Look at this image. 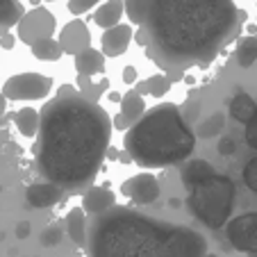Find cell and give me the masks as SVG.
Returning a JSON list of instances; mask_svg holds the SVG:
<instances>
[{"label":"cell","instance_id":"f546056e","mask_svg":"<svg viewBox=\"0 0 257 257\" xmlns=\"http://www.w3.org/2000/svg\"><path fill=\"white\" fill-rule=\"evenodd\" d=\"M246 144L257 151V109H255L250 121L246 123Z\"/></svg>","mask_w":257,"mask_h":257},{"label":"cell","instance_id":"d6a6232c","mask_svg":"<svg viewBox=\"0 0 257 257\" xmlns=\"http://www.w3.org/2000/svg\"><path fill=\"white\" fill-rule=\"evenodd\" d=\"M123 82H125V84H135L137 82V68L135 66H125V68H123Z\"/></svg>","mask_w":257,"mask_h":257},{"label":"cell","instance_id":"60d3db41","mask_svg":"<svg viewBox=\"0 0 257 257\" xmlns=\"http://www.w3.org/2000/svg\"><path fill=\"white\" fill-rule=\"evenodd\" d=\"M205 257H218V255H214V252H207V255H205Z\"/></svg>","mask_w":257,"mask_h":257},{"label":"cell","instance_id":"ba28073f","mask_svg":"<svg viewBox=\"0 0 257 257\" xmlns=\"http://www.w3.org/2000/svg\"><path fill=\"white\" fill-rule=\"evenodd\" d=\"M228 241L239 252H246L248 257H257V212H248L241 216H234L228 221Z\"/></svg>","mask_w":257,"mask_h":257},{"label":"cell","instance_id":"836d02e7","mask_svg":"<svg viewBox=\"0 0 257 257\" xmlns=\"http://www.w3.org/2000/svg\"><path fill=\"white\" fill-rule=\"evenodd\" d=\"M30 230H32V225H30L28 221H21V223L16 225V234H19V239H28Z\"/></svg>","mask_w":257,"mask_h":257},{"label":"cell","instance_id":"2e32d148","mask_svg":"<svg viewBox=\"0 0 257 257\" xmlns=\"http://www.w3.org/2000/svg\"><path fill=\"white\" fill-rule=\"evenodd\" d=\"M123 12H125L123 0H107L105 5H100L96 12H93V23L102 30H109V28L121 23Z\"/></svg>","mask_w":257,"mask_h":257},{"label":"cell","instance_id":"f35d334b","mask_svg":"<svg viewBox=\"0 0 257 257\" xmlns=\"http://www.w3.org/2000/svg\"><path fill=\"white\" fill-rule=\"evenodd\" d=\"M5 107H7V100L3 98V93H0V116H3V112H5Z\"/></svg>","mask_w":257,"mask_h":257},{"label":"cell","instance_id":"ab89813d","mask_svg":"<svg viewBox=\"0 0 257 257\" xmlns=\"http://www.w3.org/2000/svg\"><path fill=\"white\" fill-rule=\"evenodd\" d=\"M109 100H114V102H121V96H118V93H109Z\"/></svg>","mask_w":257,"mask_h":257},{"label":"cell","instance_id":"74e56055","mask_svg":"<svg viewBox=\"0 0 257 257\" xmlns=\"http://www.w3.org/2000/svg\"><path fill=\"white\" fill-rule=\"evenodd\" d=\"M105 157H109V160H118V151H116V148H107Z\"/></svg>","mask_w":257,"mask_h":257},{"label":"cell","instance_id":"7c38bea8","mask_svg":"<svg viewBox=\"0 0 257 257\" xmlns=\"http://www.w3.org/2000/svg\"><path fill=\"white\" fill-rule=\"evenodd\" d=\"M64 198V191L59 187L50 185V182H37V185H30L25 191V200H28L30 207L34 209H48L53 205H57Z\"/></svg>","mask_w":257,"mask_h":257},{"label":"cell","instance_id":"9c48e42d","mask_svg":"<svg viewBox=\"0 0 257 257\" xmlns=\"http://www.w3.org/2000/svg\"><path fill=\"white\" fill-rule=\"evenodd\" d=\"M121 191L135 205H153L160 198V182L151 173H137L123 182Z\"/></svg>","mask_w":257,"mask_h":257},{"label":"cell","instance_id":"b9f144b4","mask_svg":"<svg viewBox=\"0 0 257 257\" xmlns=\"http://www.w3.org/2000/svg\"><path fill=\"white\" fill-rule=\"evenodd\" d=\"M32 3H34V5H39V0H32Z\"/></svg>","mask_w":257,"mask_h":257},{"label":"cell","instance_id":"8992f818","mask_svg":"<svg viewBox=\"0 0 257 257\" xmlns=\"http://www.w3.org/2000/svg\"><path fill=\"white\" fill-rule=\"evenodd\" d=\"M50 91H53V78L34 71H25L19 75H12L3 84L0 93L5 100H41Z\"/></svg>","mask_w":257,"mask_h":257},{"label":"cell","instance_id":"30bf717a","mask_svg":"<svg viewBox=\"0 0 257 257\" xmlns=\"http://www.w3.org/2000/svg\"><path fill=\"white\" fill-rule=\"evenodd\" d=\"M57 44L64 55H73V57L78 53H82V50L91 48V34H89V28L84 25V21L75 19L64 25L62 32H59Z\"/></svg>","mask_w":257,"mask_h":257},{"label":"cell","instance_id":"1f68e13d","mask_svg":"<svg viewBox=\"0 0 257 257\" xmlns=\"http://www.w3.org/2000/svg\"><path fill=\"white\" fill-rule=\"evenodd\" d=\"M14 44H16V37H14V34H10L7 30H5V32H0V46H3V48L12 50V48H14Z\"/></svg>","mask_w":257,"mask_h":257},{"label":"cell","instance_id":"6da1fadb","mask_svg":"<svg viewBox=\"0 0 257 257\" xmlns=\"http://www.w3.org/2000/svg\"><path fill=\"white\" fill-rule=\"evenodd\" d=\"M123 7L139 28L132 39L173 75L214 62L246 19L234 0H123Z\"/></svg>","mask_w":257,"mask_h":257},{"label":"cell","instance_id":"d590c367","mask_svg":"<svg viewBox=\"0 0 257 257\" xmlns=\"http://www.w3.org/2000/svg\"><path fill=\"white\" fill-rule=\"evenodd\" d=\"M112 125L116 127V130H127V123L121 118V114H116V116L112 118Z\"/></svg>","mask_w":257,"mask_h":257},{"label":"cell","instance_id":"44dd1931","mask_svg":"<svg viewBox=\"0 0 257 257\" xmlns=\"http://www.w3.org/2000/svg\"><path fill=\"white\" fill-rule=\"evenodd\" d=\"M14 125L16 130L23 137H37V130H39V112L34 107H23L14 114Z\"/></svg>","mask_w":257,"mask_h":257},{"label":"cell","instance_id":"52a82bcc","mask_svg":"<svg viewBox=\"0 0 257 257\" xmlns=\"http://www.w3.org/2000/svg\"><path fill=\"white\" fill-rule=\"evenodd\" d=\"M55 32V16L46 7H34L32 12H25L23 19L16 25V39L21 44L32 46L41 39H48Z\"/></svg>","mask_w":257,"mask_h":257},{"label":"cell","instance_id":"9a60e30c","mask_svg":"<svg viewBox=\"0 0 257 257\" xmlns=\"http://www.w3.org/2000/svg\"><path fill=\"white\" fill-rule=\"evenodd\" d=\"M118 105H121V112L118 114H121V118L127 123V127H132L146 114L144 96H139L135 89H130L125 96H121V102H118Z\"/></svg>","mask_w":257,"mask_h":257},{"label":"cell","instance_id":"e0dca14e","mask_svg":"<svg viewBox=\"0 0 257 257\" xmlns=\"http://www.w3.org/2000/svg\"><path fill=\"white\" fill-rule=\"evenodd\" d=\"M214 173H216V171H214V166L209 164L207 160H194L182 169V185H185L187 189H194L196 185L205 182V180L212 178Z\"/></svg>","mask_w":257,"mask_h":257},{"label":"cell","instance_id":"277c9868","mask_svg":"<svg viewBox=\"0 0 257 257\" xmlns=\"http://www.w3.org/2000/svg\"><path fill=\"white\" fill-rule=\"evenodd\" d=\"M194 148V132L173 102L151 107L123 137V151L130 153L132 162L144 169L175 166L189 160Z\"/></svg>","mask_w":257,"mask_h":257},{"label":"cell","instance_id":"5bb4252c","mask_svg":"<svg viewBox=\"0 0 257 257\" xmlns=\"http://www.w3.org/2000/svg\"><path fill=\"white\" fill-rule=\"evenodd\" d=\"M73 62H75V71L80 75H87V78H93L96 73L105 71V55L100 50H96L93 46L82 50V53H78L73 57Z\"/></svg>","mask_w":257,"mask_h":257},{"label":"cell","instance_id":"cb8c5ba5","mask_svg":"<svg viewBox=\"0 0 257 257\" xmlns=\"http://www.w3.org/2000/svg\"><path fill=\"white\" fill-rule=\"evenodd\" d=\"M109 89V82L107 80H100V82H93L87 75H78V91L82 98H87L89 102H98L100 96Z\"/></svg>","mask_w":257,"mask_h":257},{"label":"cell","instance_id":"7a4b0ae2","mask_svg":"<svg viewBox=\"0 0 257 257\" xmlns=\"http://www.w3.org/2000/svg\"><path fill=\"white\" fill-rule=\"evenodd\" d=\"M112 139V118L87 98L55 96L39 114L34 166L64 194L91 187Z\"/></svg>","mask_w":257,"mask_h":257},{"label":"cell","instance_id":"d6986e66","mask_svg":"<svg viewBox=\"0 0 257 257\" xmlns=\"http://www.w3.org/2000/svg\"><path fill=\"white\" fill-rule=\"evenodd\" d=\"M173 82L169 80V75H151V78L141 80L135 84V91L139 96H153V98H162L171 91Z\"/></svg>","mask_w":257,"mask_h":257},{"label":"cell","instance_id":"e575fe53","mask_svg":"<svg viewBox=\"0 0 257 257\" xmlns=\"http://www.w3.org/2000/svg\"><path fill=\"white\" fill-rule=\"evenodd\" d=\"M73 93H78V89L73 87V84H62V87L57 89V96L64 98V96H73Z\"/></svg>","mask_w":257,"mask_h":257},{"label":"cell","instance_id":"83f0119b","mask_svg":"<svg viewBox=\"0 0 257 257\" xmlns=\"http://www.w3.org/2000/svg\"><path fill=\"white\" fill-rule=\"evenodd\" d=\"M100 0H68V12L73 16H80V14H87L89 10L98 5Z\"/></svg>","mask_w":257,"mask_h":257},{"label":"cell","instance_id":"ffe728a7","mask_svg":"<svg viewBox=\"0 0 257 257\" xmlns=\"http://www.w3.org/2000/svg\"><path fill=\"white\" fill-rule=\"evenodd\" d=\"M255 109H257V102L252 100L246 91H239L237 96L230 100V116H232L234 121L243 123V125H246V123L252 118Z\"/></svg>","mask_w":257,"mask_h":257},{"label":"cell","instance_id":"5b68a950","mask_svg":"<svg viewBox=\"0 0 257 257\" xmlns=\"http://www.w3.org/2000/svg\"><path fill=\"white\" fill-rule=\"evenodd\" d=\"M234 182L228 175L214 173L205 182L189 189V209L209 230L223 228L234 207Z\"/></svg>","mask_w":257,"mask_h":257},{"label":"cell","instance_id":"8d00e7d4","mask_svg":"<svg viewBox=\"0 0 257 257\" xmlns=\"http://www.w3.org/2000/svg\"><path fill=\"white\" fill-rule=\"evenodd\" d=\"M118 162H121V164H130V162H132L130 153H127V151H121V153H118Z\"/></svg>","mask_w":257,"mask_h":257},{"label":"cell","instance_id":"ac0fdd59","mask_svg":"<svg viewBox=\"0 0 257 257\" xmlns=\"http://www.w3.org/2000/svg\"><path fill=\"white\" fill-rule=\"evenodd\" d=\"M84 216L87 214L82 212V207L71 209L66 216V232L75 246H84L87 243V218Z\"/></svg>","mask_w":257,"mask_h":257},{"label":"cell","instance_id":"f1b7e54d","mask_svg":"<svg viewBox=\"0 0 257 257\" xmlns=\"http://www.w3.org/2000/svg\"><path fill=\"white\" fill-rule=\"evenodd\" d=\"M218 127H223V114H214L212 118H207V121L203 123V127H200V137L216 135Z\"/></svg>","mask_w":257,"mask_h":257},{"label":"cell","instance_id":"3957f363","mask_svg":"<svg viewBox=\"0 0 257 257\" xmlns=\"http://www.w3.org/2000/svg\"><path fill=\"white\" fill-rule=\"evenodd\" d=\"M84 248L89 257H205L207 239L189 225L114 205L91 218Z\"/></svg>","mask_w":257,"mask_h":257},{"label":"cell","instance_id":"4dcf8cb0","mask_svg":"<svg viewBox=\"0 0 257 257\" xmlns=\"http://www.w3.org/2000/svg\"><path fill=\"white\" fill-rule=\"evenodd\" d=\"M218 153H221V155H232L234 153V139L223 137V139L218 141Z\"/></svg>","mask_w":257,"mask_h":257},{"label":"cell","instance_id":"4fadbf2b","mask_svg":"<svg viewBox=\"0 0 257 257\" xmlns=\"http://www.w3.org/2000/svg\"><path fill=\"white\" fill-rule=\"evenodd\" d=\"M114 205H116V196H114L112 189H107V187H89L84 191L82 212L89 214V216H98V214L107 212Z\"/></svg>","mask_w":257,"mask_h":257},{"label":"cell","instance_id":"7402d4cb","mask_svg":"<svg viewBox=\"0 0 257 257\" xmlns=\"http://www.w3.org/2000/svg\"><path fill=\"white\" fill-rule=\"evenodd\" d=\"M25 10L19 0H0V30H10L19 25Z\"/></svg>","mask_w":257,"mask_h":257},{"label":"cell","instance_id":"d4e9b609","mask_svg":"<svg viewBox=\"0 0 257 257\" xmlns=\"http://www.w3.org/2000/svg\"><path fill=\"white\" fill-rule=\"evenodd\" d=\"M234 59L241 68H250L257 62V37H246L241 44L237 46Z\"/></svg>","mask_w":257,"mask_h":257},{"label":"cell","instance_id":"4316f807","mask_svg":"<svg viewBox=\"0 0 257 257\" xmlns=\"http://www.w3.org/2000/svg\"><path fill=\"white\" fill-rule=\"evenodd\" d=\"M243 182H246L248 189L257 194V155L243 166Z\"/></svg>","mask_w":257,"mask_h":257},{"label":"cell","instance_id":"484cf974","mask_svg":"<svg viewBox=\"0 0 257 257\" xmlns=\"http://www.w3.org/2000/svg\"><path fill=\"white\" fill-rule=\"evenodd\" d=\"M39 241H41V246H57L59 241H62V228L59 225H48V228L41 232V237H39Z\"/></svg>","mask_w":257,"mask_h":257},{"label":"cell","instance_id":"603a6c76","mask_svg":"<svg viewBox=\"0 0 257 257\" xmlns=\"http://www.w3.org/2000/svg\"><path fill=\"white\" fill-rule=\"evenodd\" d=\"M30 50H32V55L37 59H41V62H57V59L64 55L62 48H59V44H57V39H53V37L32 44L30 46Z\"/></svg>","mask_w":257,"mask_h":257},{"label":"cell","instance_id":"8fae6325","mask_svg":"<svg viewBox=\"0 0 257 257\" xmlns=\"http://www.w3.org/2000/svg\"><path fill=\"white\" fill-rule=\"evenodd\" d=\"M132 37H135V30L127 23H118V25H114V28L105 30V32H102V39H100V46H102L100 53L105 55V57H121L127 50V46H130Z\"/></svg>","mask_w":257,"mask_h":257},{"label":"cell","instance_id":"7bdbcfd3","mask_svg":"<svg viewBox=\"0 0 257 257\" xmlns=\"http://www.w3.org/2000/svg\"><path fill=\"white\" fill-rule=\"evenodd\" d=\"M46 3H53V0H46Z\"/></svg>","mask_w":257,"mask_h":257}]
</instances>
